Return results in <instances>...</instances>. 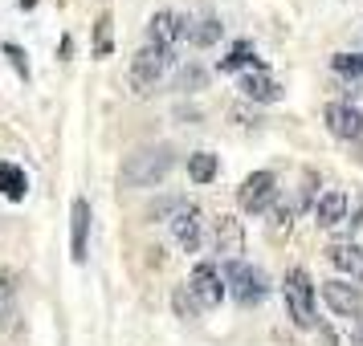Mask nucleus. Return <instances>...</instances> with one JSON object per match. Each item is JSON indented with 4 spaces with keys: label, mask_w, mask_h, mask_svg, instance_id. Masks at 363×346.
Returning a JSON list of instances; mask_svg holds the SVG:
<instances>
[{
    "label": "nucleus",
    "mask_w": 363,
    "mask_h": 346,
    "mask_svg": "<svg viewBox=\"0 0 363 346\" xmlns=\"http://www.w3.org/2000/svg\"><path fill=\"white\" fill-rule=\"evenodd\" d=\"M147 37H151V45H164V50H172V45L184 37V21L176 17V13L160 8V13L147 21Z\"/></svg>",
    "instance_id": "12"
},
{
    "label": "nucleus",
    "mask_w": 363,
    "mask_h": 346,
    "mask_svg": "<svg viewBox=\"0 0 363 346\" xmlns=\"http://www.w3.org/2000/svg\"><path fill=\"white\" fill-rule=\"evenodd\" d=\"M176 167V151L167 147V143H155V147H139L135 155H127V163H123V183L127 188H151V183H160Z\"/></svg>",
    "instance_id": "1"
},
{
    "label": "nucleus",
    "mask_w": 363,
    "mask_h": 346,
    "mask_svg": "<svg viewBox=\"0 0 363 346\" xmlns=\"http://www.w3.org/2000/svg\"><path fill=\"white\" fill-rule=\"evenodd\" d=\"M184 37L196 45V50H208V45H216L220 37H225V25L216 17H200V21H184Z\"/></svg>",
    "instance_id": "15"
},
{
    "label": "nucleus",
    "mask_w": 363,
    "mask_h": 346,
    "mask_svg": "<svg viewBox=\"0 0 363 346\" xmlns=\"http://www.w3.org/2000/svg\"><path fill=\"white\" fill-rule=\"evenodd\" d=\"M4 313H9V285L0 281V318H4Z\"/></svg>",
    "instance_id": "27"
},
{
    "label": "nucleus",
    "mask_w": 363,
    "mask_h": 346,
    "mask_svg": "<svg viewBox=\"0 0 363 346\" xmlns=\"http://www.w3.org/2000/svg\"><path fill=\"white\" fill-rule=\"evenodd\" d=\"M237 200H241V208L253 212V216L269 212V208H274V200H278V175H274V171H253V175L241 183Z\"/></svg>",
    "instance_id": "6"
},
{
    "label": "nucleus",
    "mask_w": 363,
    "mask_h": 346,
    "mask_svg": "<svg viewBox=\"0 0 363 346\" xmlns=\"http://www.w3.org/2000/svg\"><path fill=\"white\" fill-rule=\"evenodd\" d=\"M0 192H4L9 200H25V192H29V175H25L17 163H0Z\"/></svg>",
    "instance_id": "17"
},
{
    "label": "nucleus",
    "mask_w": 363,
    "mask_h": 346,
    "mask_svg": "<svg viewBox=\"0 0 363 346\" xmlns=\"http://www.w3.org/2000/svg\"><path fill=\"white\" fill-rule=\"evenodd\" d=\"M318 346H339V334L330 326H318Z\"/></svg>",
    "instance_id": "26"
},
{
    "label": "nucleus",
    "mask_w": 363,
    "mask_h": 346,
    "mask_svg": "<svg viewBox=\"0 0 363 346\" xmlns=\"http://www.w3.org/2000/svg\"><path fill=\"white\" fill-rule=\"evenodd\" d=\"M351 342L363 346V318H359V326H355V334H351Z\"/></svg>",
    "instance_id": "28"
},
{
    "label": "nucleus",
    "mask_w": 363,
    "mask_h": 346,
    "mask_svg": "<svg viewBox=\"0 0 363 346\" xmlns=\"http://www.w3.org/2000/svg\"><path fill=\"white\" fill-rule=\"evenodd\" d=\"M330 69L339 78H363V53H335L330 57Z\"/></svg>",
    "instance_id": "20"
},
{
    "label": "nucleus",
    "mask_w": 363,
    "mask_h": 346,
    "mask_svg": "<svg viewBox=\"0 0 363 346\" xmlns=\"http://www.w3.org/2000/svg\"><path fill=\"white\" fill-rule=\"evenodd\" d=\"M172 62H176V53L147 41V45L131 57V86H135V94H147L151 86H155L167 69H172Z\"/></svg>",
    "instance_id": "4"
},
{
    "label": "nucleus",
    "mask_w": 363,
    "mask_h": 346,
    "mask_svg": "<svg viewBox=\"0 0 363 346\" xmlns=\"http://www.w3.org/2000/svg\"><path fill=\"white\" fill-rule=\"evenodd\" d=\"M241 94H245L249 102H278L281 86L274 82L265 69H249V74H241Z\"/></svg>",
    "instance_id": "13"
},
{
    "label": "nucleus",
    "mask_w": 363,
    "mask_h": 346,
    "mask_svg": "<svg viewBox=\"0 0 363 346\" xmlns=\"http://www.w3.org/2000/svg\"><path fill=\"white\" fill-rule=\"evenodd\" d=\"M172 301H176V313H180L184 322H188V318H196V297L188 294V285H180V289H176V297H172Z\"/></svg>",
    "instance_id": "23"
},
{
    "label": "nucleus",
    "mask_w": 363,
    "mask_h": 346,
    "mask_svg": "<svg viewBox=\"0 0 363 346\" xmlns=\"http://www.w3.org/2000/svg\"><path fill=\"white\" fill-rule=\"evenodd\" d=\"M314 188H318V175H314V171H306V183H302V192H298V200L290 204V208H294V216H298V212H306V204L314 200Z\"/></svg>",
    "instance_id": "24"
},
{
    "label": "nucleus",
    "mask_w": 363,
    "mask_h": 346,
    "mask_svg": "<svg viewBox=\"0 0 363 346\" xmlns=\"http://www.w3.org/2000/svg\"><path fill=\"white\" fill-rule=\"evenodd\" d=\"M327 257L343 273H351L355 281H363V245H355V241H335V245L327 248Z\"/></svg>",
    "instance_id": "14"
},
{
    "label": "nucleus",
    "mask_w": 363,
    "mask_h": 346,
    "mask_svg": "<svg viewBox=\"0 0 363 346\" xmlns=\"http://www.w3.org/2000/svg\"><path fill=\"white\" fill-rule=\"evenodd\" d=\"M225 289H229L241 306H257L265 301L269 294V281L257 265H245V261H225Z\"/></svg>",
    "instance_id": "3"
},
{
    "label": "nucleus",
    "mask_w": 363,
    "mask_h": 346,
    "mask_svg": "<svg viewBox=\"0 0 363 346\" xmlns=\"http://www.w3.org/2000/svg\"><path fill=\"white\" fill-rule=\"evenodd\" d=\"M323 122H327V131L335 139H363V115H359V106H351V102H327Z\"/></svg>",
    "instance_id": "7"
},
{
    "label": "nucleus",
    "mask_w": 363,
    "mask_h": 346,
    "mask_svg": "<svg viewBox=\"0 0 363 346\" xmlns=\"http://www.w3.org/2000/svg\"><path fill=\"white\" fill-rule=\"evenodd\" d=\"M281 294H286V310L294 318V326L302 330L318 326V318H314V281L306 269H290L286 281H281Z\"/></svg>",
    "instance_id": "2"
},
{
    "label": "nucleus",
    "mask_w": 363,
    "mask_h": 346,
    "mask_svg": "<svg viewBox=\"0 0 363 346\" xmlns=\"http://www.w3.org/2000/svg\"><path fill=\"white\" fill-rule=\"evenodd\" d=\"M323 297H327V306L339 318H363V289L359 285H351V281H327L323 285Z\"/></svg>",
    "instance_id": "8"
},
{
    "label": "nucleus",
    "mask_w": 363,
    "mask_h": 346,
    "mask_svg": "<svg viewBox=\"0 0 363 346\" xmlns=\"http://www.w3.org/2000/svg\"><path fill=\"white\" fill-rule=\"evenodd\" d=\"M245 66H253V69H262L257 62H253V50H249L245 41H237L233 45V53L220 62V74H237V69H245Z\"/></svg>",
    "instance_id": "19"
},
{
    "label": "nucleus",
    "mask_w": 363,
    "mask_h": 346,
    "mask_svg": "<svg viewBox=\"0 0 363 346\" xmlns=\"http://www.w3.org/2000/svg\"><path fill=\"white\" fill-rule=\"evenodd\" d=\"M33 4H37V0H21V8H33Z\"/></svg>",
    "instance_id": "29"
},
{
    "label": "nucleus",
    "mask_w": 363,
    "mask_h": 346,
    "mask_svg": "<svg viewBox=\"0 0 363 346\" xmlns=\"http://www.w3.org/2000/svg\"><path fill=\"white\" fill-rule=\"evenodd\" d=\"M216 253L225 261H241V253H245V229H241L237 216H220L216 220Z\"/></svg>",
    "instance_id": "10"
},
{
    "label": "nucleus",
    "mask_w": 363,
    "mask_h": 346,
    "mask_svg": "<svg viewBox=\"0 0 363 346\" xmlns=\"http://www.w3.org/2000/svg\"><path fill=\"white\" fill-rule=\"evenodd\" d=\"M204 86H208V69L200 66L180 69V78H176V90H204Z\"/></svg>",
    "instance_id": "21"
},
{
    "label": "nucleus",
    "mask_w": 363,
    "mask_h": 346,
    "mask_svg": "<svg viewBox=\"0 0 363 346\" xmlns=\"http://www.w3.org/2000/svg\"><path fill=\"white\" fill-rule=\"evenodd\" d=\"M86 253H90V200H74L69 208V257L82 265Z\"/></svg>",
    "instance_id": "9"
},
{
    "label": "nucleus",
    "mask_w": 363,
    "mask_h": 346,
    "mask_svg": "<svg viewBox=\"0 0 363 346\" xmlns=\"http://www.w3.org/2000/svg\"><path fill=\"white\" fill-rule=\"evenodd\" d=\"M216 171H220V163H216L213 151H196V155H188V175H192V183H213Z\"/></svg>",
    "instance_id": "18"
},
{
    "label": "nucleus",
    "mask_w": 363,
    "mask_h": 346,
    "mask_svg": "<svg viewBox=\"0 0 363 346\" xmlns=\"http://www.w3.org/2000/svg\"><path fill=\"white\" fill-rule=\"evenodd\" d=\"M106 53H111V13H102L94 25V57H106Z\"/></svg>",
    "instance_id": "22"
},
{
    "label": "nucleus",
    "mask_w": 363,
    "mask_h": 346,
    "mask_svg": "<svg viewBox=\"0 0 363 346\" xmlns=\"http://www.w3.org/2000/svg\"><path fill=\"white\" fill-rule=\"evenodd\" d=\"M4 57H9V62H13V69H17V74L25 78V82H29V62H25V50L9 41V45H4Z\"/></svg>",
    "instance_id": "25"
},
{
    "label": "nucleus",
    "mask_w": 363,
    "mask_h": 346,
    "mask_svg": "<svg viewBox=\"0 0 363 346\" xmlns=\"http://www.w3.org/2000/svg\"><path fill=\"white\" fill-rule=\"evenodd\" d=\"M314 216H318V224H323V229H335V224L347 216V196H343V192H327V196H318Z\"/></svg>",
    "instance_id": "16"
},
{
    "label": "nucleus",
    "mask_w": 363,
    "mask_h": 346,
    "mask_svg": "<svg viewBox=\"0 0 363 346\" xmlns=\"http://www.w3.org/2000/svg\"><path fill=\"white\" fill-rule=\"evenodd\" d=\"M172 232H176L184 253H196L200 248V208L196 204H184L180 212L172 216Z\"/></svg>",
    "instance_id": "11"
},
{
    "label": "nucleus",
    "mask_w": 363,
    "mask_h": 346,
    "mask_svg": "<svg viewBox=\"0 0 363 346\" xmlns=\"http://www.w3.org/2000/svg\"><path fill=\"white\" fill-rule=\"evenodd\" d=\"M188 294L196 297V306L200 310H216L220 301H225V273L216 269V265L208 261H200L196 269H192V277H188Z\"/></svg>",
    "instance_id": "5"
}]
</instances>
